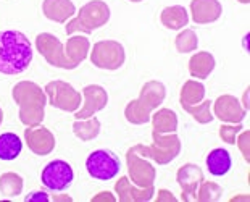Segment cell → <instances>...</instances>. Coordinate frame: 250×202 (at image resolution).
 Here are the masks:
<instances>
[{
	"instance_id": "obj_1",
	"label": "cell",
	"mask_w": 250,
	"mask_h": 202,
	"mask_svg": "<svg viewBox=\"0 0 250 202\" xmlns=\"http://www.w3.org/2000/svg\"><path fill=\"white\" fill-rule=\"evenodd\" d=\"M33 62V45L21 31L7 29L0 33V73L20 74Z\"/></svg>"
},
{
	"instance_id": "obj_2",
	"label": "cell",
	"mask_w": 250,
	"mask_h": 202,
	"mask_svg": "<svg viewBox=\"0 0 250 202\" xmlns=\"http://www.w3.org/2000/svg\"><path fill=\"white\" fill-rule=\"evenodd\" d=\"M86 168L87 173L94 180L99 181H108L113 180L121 170V162L115 152L110 149H97L90 152L86 158Z\"/></svg>"
},
{
	"instance_id": "obj_3",
	"label": "cell",
	"mask_w": 250,
	"mask_h": 202,
	"mask_svg": "<svg viewBox=\"0 0 250 202\" xmlns=\"http://www.w3.org/2000/svg\"><path fill=\"white\" fill-rule=\"evenodd\" d=\"M74 180L71 165L62 158L49 162L41 173V181L52 193H62L68 189Z\"/></svg>"
},
{
	"instance_id": "obj_4",
	"label": "cell",
	"mask_w": 250,
	"mask_h": 202,
	"mask_svg": "<svg viewBox=\"0 0 250 202\" xmlns=\"http://www.w3.org/2000/svg\"><path fill=\"white\" fill-rule=\"evenodd\" d=\"M232 167L231 154L223 147L213 149L208 156H207V168L213 177H225Z\"/></svg>"
},
{
	"instance_id": "obj_5",
	"label": "cell",
	"mask_w": 250,
	"mask_h": 202,
	"mask_svg": "<svg viewBox=\"0 0 250 202\" xmlns=\"http://www.w3.org/2000/svg\"><path fill=\"white\" fill-rule=\"evenodd\" d=\"M21 151H23V141L18 135H15V133L0 135V160H15Z\"/></svg>"
},
{
	"instance_id": "obj_6",
	"label": "cell",
	"mask_w": 250,
	"mask_h": 202,
	"mask_svg": "<svg viewBox=\"0 0 250 202\" xmlns=\"http://www.w3.org/2000/svg\"><path fill=\"white\" fill-rule=\"evenodd\" d=\"M28 201H34V199H42V201H49L50 196L47 193H31L28 198H26Z\"/></svg>"
}]
</instances>
